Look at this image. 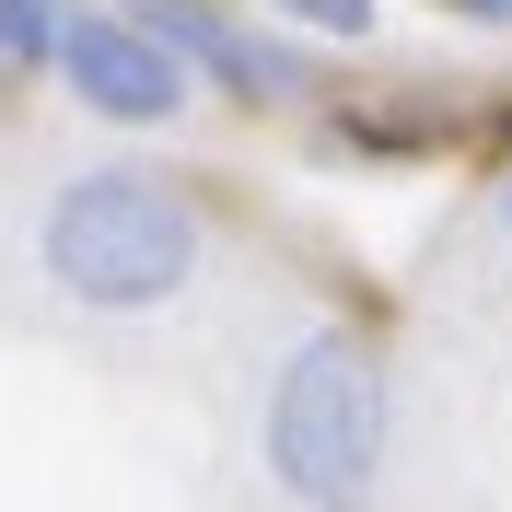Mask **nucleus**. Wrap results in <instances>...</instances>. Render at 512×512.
Segmentation results:
<instances>
[{"mask_svg":"<svg viewBox=\"0 0 512 512\" xmlns=\"http://www.w3.org/2000/svg\"><path fill=\"white\" fill-rule=\"evenodd\" d=\"M198 256H210V222H198V198L163 163H82L35 210V268L82 315H163V303H187Z\"/></svg>","mask_w":512,"mask_h":512,"instance_id":"obj_1","label":"nucleus"},{"mask_svg":"<svg viewBox=\"0 0 512 512\" xmlns=\"http://www.w3.org/2000/svg\"><path fill=\"white\" fill-rule=\"evenodd\" d=\"M256 454L291 512H373L396 466V384L350 326L291 338L268 396H256Z\"/></svg>","mask_w":512,"mask_h":512,"instance_id":"obj_2","label":"nucleus"},{"mask_svg":"<svg viewBox=\"0 0 512 512\" xmlns=\"http://www.w3.org/2000/svg\"><path fill=\"white\" fill-rule=\"evenodd\" d=\"M47 70H59L70 94L94 105V117H117V128H163V117H187V59H175V47L140 24V12H59Z\"/></svg>","mask_w":512,"mask_h":512,"instance_id":"obj_3","label":"nucleus"},{"mask_svg":"<svg viewBox=\"0 0 512 512\" xmlns=\"http://www.w3.org/2000/svg\"><path fill=\"white\" fill-rule=\"evenodd\" d=\"M140 24H152L163 47L198 70V82H222L233 105H280V94H303V59H291L280 35H245L222 0H140Z\"/></svg>","mask_w":512,"mask_h":512,"instance_id":"obj_4","label":"nucleus"},{"mask_svg":"<svg viewBox=\"0 0 512 512\" xmlns=\"http://www.w3.org/2000/svg\"><path fill=\"white\" fill-rule=\"evenodd\" d=\"M59 47V0H0V70H35Z\"/></svg>","mask_w":512,"mask_h":512,"instance_id":"obj_5","label":"nucleus"},{"mask_svg":"<svg viewBox=\"0 0 512 512\" xmlns=\"http://www.w3.org/2000/svg\"><path fill=\"white\" fill-rule=\"evenodd\" d=\"M280 24H315V35H373V0H268Z\"/></svg>","mask_w":512,"mask_h":512,"instance_id":"obj_6","label":"nucleus"},{"mask_svg":"<svg viewBox=\"0 0 512 512\" xmlns=\"http://www.w3.org/2000/svg\"><path fill=\"white\" fill-rule=\"evenodd\" d=\"M454 12H466V24H501V35H512V0H454Z\"/></svg>","mask_w":512,"mask_h":512,"instance_id":"obj_7","label":"nucleus"},{"mask_svg":"<svg viewBox=\"0 0 512 512\" xmlns=\"http://www.w3.org/2000/svg\"><path fill=\"white\" fill-rule=\"evenodd\" d=\"M489 210H501V233H512V175H501V198H489Z\"/></svg>","mask_w":512,"mask_h":512,"instance_id":"obj_8","label":"nucleus"}]
</instances>
